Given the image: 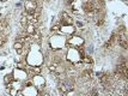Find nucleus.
Listing matches in <instances>:
<instances>
[{
	"instance_id": "f257e3e1",
	"label": "nucleus",
	"mask_w": 128,
	"mask_h": 96,
	"mask_svg": "<svg viewBox=\"0 0 128 96\" xmlns=\"http://www.w3.org/2000/svg\"><path fill=\"white\" fill-rule=\"evenodd\" d=\"M84 43V40L81 37H78V36H73L72 38L68 40L67 42V46H72V47H79Z\"/></svg>"
},
{
	"instance_id": "f03ea898",
	"label": "nucleus",
	"mask_w": 128,
	"mask_h": 96,
	"mask_svg": "<svg viewBox=\"0 0 128 96\" xmlns=\"http://www.w3.org/2000/svg\"><path fill=\"white\" fill-rule=\"evenodd\" d=\"M60 18H61V25H66V24H72L73 19L72 17L67 13V12H61L60 13Z\"/></svg>"
},
{
	"instance_id": "7ed1b4c3",
	"label": "nucleus",
	"mask_w": 128,
	"mask_h": 96,
	"mask_svg": "<svg viewBox=\"0 0 128 96\" xmlns=\"http://www.w3.org/2000/svg\"><path fill=\"white\" fill-rule=\"evenodd\" d=\"M32 85H35L37 89H41L43 85H44V79L40 76V74H36L32 79Z\"/></svg>"
},
{
	"instance_id": "20e7f679",
	"label": "nucleus",
	"mask_w": 128,
	"mask_h": 96,
	"mask_svg": "<svg viewBox=\"0 0 128 96\" xmlns=\"http://www.w3.org/2000/svg\"><path fill=\"white\" fill-rule=\"evenodd\" d=\"M37 8V4H36V1H34V0H29L27 4H25V11H27V13H34V11Z\"/></svg>"
},
{
	"instance_id": "39448f33",
	"label": "nucleus",
	"mask_w": 128,
	"mask_h": 96,
	"mask_svg": "<svg viewBox=\"0 0 128 96\" xmlns=\"http://www.w3.org/2000/svg\"><path fill=\"white\" fill-rule=\"evenodd\" d=\"M91 77H92V70L91 68H85L81 73V78L84 81H89V79H91Z\"/></svg>"
},
{
	"instance_id": "423d86ee",
	"label": "nucleus",
	"mask_w": 128,
	"mask_h": 96,
	"mask_svg": "<svg viewBox=\"0 0 128 96\" xmlns=\"http://www.w3.org/2000/svg\"><path fill=\"white\" fill-rule=\"evenodd\" d=\"M60 30H62L66 34H72V32L74 31V28L71 24H66V25H61L60 27Z\"/></svg>"
},
{
	"instance_id": "0eeeda50",
	"label": "nucleus",
	"mask_w": 128,
	"mask_h": 96,
	"mask_svg": "<svg viewBox=\"0 0 128 96\" xmlns=\"http://www.w3.org/2000/svg\"><path fill=\"white\" fill-rule=\"evenodd\" d=\"M35 31H36V27H35V25H32L31 23H28V25H27V34L31 36Z\"/></svg>"
},
{
	"instance_id": "6e6552de",
	"label": "nucleus",
	"mask_w": 128,
	"mask_h": 96,
	"mask_svg": "<svg viewBox=\"0 0 128 96\" xmlns=\"http://www.w3.org/2000/svg\"><path fill=\"white\" fill-rule=\"evenodd\" d=\"M13 74H7V76H5V78H4V82L6 83V84H10V83H12L13 82Z\"/></svg>"
},
{
	"instance_id": "1a4fd4ad",
	"label": "nucleus",
	"mask_w": 128,
	"mask_h": 96,
	"mask_svg": "<svg viewBox=\"0 0 128 96\" xmlns=\"http://www.w3.org/2000/svg\"><path fill=\"white\" fill-rule=\"evenodd\" d=\"M28 23H29L28 18H27L25 16H22V18H20V24H22L23 27H27V25H28Z\"/></svg>"
},
{
	"instance_id": "9d476101",
	"label": "nucleus",
	"mask_w": 128,
	"mask_h": 96,
	"mask_svg": "<svg viewBox=\"0 0 128 96\" xmlns=\"http://www.w3.org/2000/svg\"><path fill=\"white\" fill-rule=\"evenodd\" d=\"M13 47H14V49H22V48H23V43H22V42H19V41H17V42L14 43V46H13Z\"/></svg>"
},
{
	"instance_id": "9b49d317",
	"label": "nucleus",
	"mask_w": 128,
	"mask_h": 96,
	"mask_svg": "<svg viewBox=\"0 0 128 96\" xmlns=\"http://www.w3.org/2000/svg\"><path fill=\"white\" fill-rule=\"evenodd\" d=\"M31 70H32V72H34L35 74H40V73H41V68H40L38 66H34Z\"/></svg>"
},
{
	"instance_id": "f8f14e48",
	"label": "nucleus",
	"mask_w": 128,
	"mask_h": 96,
	"mask_svg": "<svg viewBox=\"0 0 128 96\" xmlns=\"http://www.w3.org/2000/svg\"><path fill=\"white\" fill-rule=\"evenodd\" d=\"M52 30H53V31H54V32H58V31H59V30H60V27H59V25H54Z\"/></svg>"
},
{
	"instance_id": "ddd939ff",
	"label": "nucleus",
	"mask_w": 128,
	"mask_h": 96,
	"mask_svg": "<svg viewBox=\"0 0 128 96\" xmlns=\"http://www.w3.org/2000/svg\"><path fill=\"white\" fill-rule=\"evenodd\" d=\"M103 23H104V19H103V18H101V19H98V21H97V25H102V24H103Z\"/></svg>"
},
{
	"instance_id": "4468645a",
	"label": "nucleus",
	"mask_w": 128,
	"mask_h": 96,
	"mask_svg": "<svg viewBox=\"0 0 128 96\" xmlns=\"http://www.w3.org/2000/svg\"><path fill=\"white\" fill-rule=\"evenodd\" d=\"M10 94H11V95H18V91H16V89L13 88V90H11Z\"/></svg>"
},
{
	"instance_id": "2eb2a0df",
	"label": "nucleus",
	"mask_w": 128,
	"mask_h": 96,
	"mask_svg": "<svg viewBox=\"0 0 128 96\" xmlns=\"http://www.w3.org/2000/svg\"><path fill=\"white\" fill-rule=\"evenodd\" d=\"M97 1H98V2H101V4H103V1H104V0H97Z\"/></svg>"
},
{
	"instance_id": "dca6fc26",
	"label": "nucleus",
	"mask_w": 128,
	"mask_h": 96,
	"mask_svg": "<svg viewBox=\"0 0 128 96\" xmlns=\"http://www.w3.org/2000/svg\"><path fill=\"white\" fill-rule=\"evenodd\" d=\"M2 43H4V42H2V40H1V38H0V46H1V44H2Z\"/></svg>"
}]
</instances>
